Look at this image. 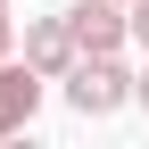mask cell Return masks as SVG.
<instances>
[{
	"label": "cell",
	"mask_w": 149,
	"mask_h": 149,
	"mask_svg": "<svg viewBox=\"0 0 149 149\" xmlns=\"http://www.w3.org/2000/svg\"><path fill=\"white\" fill-rule=\"evenodd\" d=\"M133 83H141V74H124L116 50H83V58L66 66V108H74V116H116V108L133 100Z\"/></svg>",
	"instance_id": "obj_1"
},
{
	"label": "cell",
	"mask_w": 149,
	"mask_h": 149,
	"mask_svg": "<svg viewBox=\"0 0 149 149\" xmlns=\"http://www.w3.org/2000/svg\"><path fill=\"white\" fill-rule=\"evenodd\" d=\"M42 83H50V74L42 66H17V58H0V141H17V133H25V124H33V108H42Z\"/></svg>",
	"instance_id": "obj_2"
},
{
	"label": "cell",
	"mask_w": 149,
	"mask_h": 149,
	"mask_svg": "<svg viewBox=\"0 0 149 149\" xmlns=\"http://www.w3.org/2000/svg\"><path fill=\"white\" fill-rule=\"evenodd\" d=\"M25 58L42 66L50 83H66V66L83 58V42H74V17H66V8H58V17H33V25H25Z\"/></svg>",
	"instance_id": "obj_3"
},
{
	"label": "cell",
	"mask_w": 149,
	"mask_h": 149,
	"mask_svg": "<svg viewBox=\"0 0 149 149\" xmlns=\"http://www.w3.org/2000/svg\"><path fill=\"white\" fill-rule=\"evenodd\" d=\"M124 8H133V0H74V42H83V50H124V42H133V17H124Z\"/></svg>",
	"instance_id": "obj_4"
},
{
	"label": "cell",
	"mask_w": 149,
	"mask_h": 149,
	"mask_svg": "<svg viewBox=\"0 0 149 149\" xmlns=\"http://www.w3.org/2000/svg\"><path fill=\"white\" fill-rule=\"evenodd\" d=\"M17 50V17H8V0H0V58Z\"/></svg>",
	"instance_id": "obj_5"
},
{
	"label": "cell",
	"mask_w": 149,
	"mask_h": 149,
	"mask_svg": "<svg viewBox=\"0 0 149 149\" xmlns=\"http://www.w3.org/2000/svg\"><path fill=\"white\" fill-rule=\"evenodd\" d=\"M133 42L149 50V0H133Z\"/></svg>",
	"instance_id": "obj_6"
},
{
	"label": "cell",
	"mask_w": 149,
	"mask_h": 149,
	"mask_svg": "<svg viewBox=\"0 0 149 149\" xmlns=\"http://www.w3.org/2000/svg\"><path fill=\"white\" fill-rule=\"evenodd\" d=\"M133 100H141V108H149V74H141V83H133Z\"/></svg>",
	"instance_id": "obj_7"
}]
</instances>
